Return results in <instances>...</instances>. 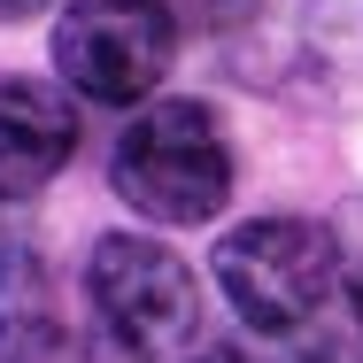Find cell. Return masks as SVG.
I'll use <instances>...</instances> for the list:
<instances>
[{
    "mask_svg": "<svg viewBox=\"0 0 363 363\" xmlns=\"http://www.w3.org/2000/svg\"><path fill=\"white\" fill-rule=\"evenodd\" d=\"M108 186L147 224H209L232 201V147L201 101H155L124 124L108 155Z\"/></svg>",
    "mask_w": 363,
    "mask_h": 363,
    "instance_id": "obj_1",
    "label": "cell"
},
{
    "mask_svg": "<svg viewBox=\"0 0 363 363\" xmlns=\"http://www.w3.org/2000/svg\"><path fill=\"white\" fill-rule=\"evenodd\" d=\"M85 301H93V325L108 333V348L124 363H170L201 333V279L186 271V255H170L147 232L93 240Z\"/></svg>",
    "mask_w": 363,
    "mask_h": 363,
    "instance_id": "obj_2",
    "label": "cell"
},
{
    "mask_svg": "<svg viewBox=\"0 0 363 363\" xmlns=\"http://www.w3.org/2000/svg\"><path fill=\"white\" fill-rule=\"evenodd\" d=\"M340 286V240L317 217H255L217 240V294L255 333H301Z\"/></svg>",
    "mask_w": 363,
    "mask_h": 363,
    "instance_id": "obj_3",
    "label": "cell"
},
{
    "mask_svg": "<svg viewBox=\"0 0 363 363\" xmlns=\"http://www.w3.org/2000/svg\"><path fill=\"white\" fill-rule=\"evenodd\" d=\"M178 55V8L170 0H70L55 23V70L70 93L101 108L147 101Z\"/></svg>",
    "mask_w": 363,
    "mask_h": 363,
    "instance_id": "obj_4",
    "label": "cell"
},
{
    "mask_svg": "<svg viewBox=\"0 0 363 363\" xmlns=\"http://www.w3.org/2000/svg\"><path fill=\"white\" fill-rule=\"evenodd\" d=\"M77 155V108L70 93L39 77H0V201L39 194Z\"/></svg>",
    "mask_w": 363,
    "mask_h": 363,
    "instance_id": "obj_5",
    "label": "cell"
},
{
    "mask_svg": "<svg viewBox=\"0 0 363 363\" xmlns=\"http://www.w3.org/2000/svg\"><path fill=\"white\" fill-rule=\"evenodd\" d=\"M0 363H85L55 317H0Z\"/></svg>",
    "mask_w": 363,
    "mask_h": 363,
    "instance_id": "obj_6",
    "label": "cell"
},
{
    "mask_svg": "<svg viewBox=\"0 0 363 363\" xmlns=\"http://www.w3.org/2000/svg\"><path fill=\"white\" fill-rule=\"evenodd\" d=\"M0 8H8V16H23V8H39V0H0Z\"/></svg>",
    "mask_w": 363,
    "mask_h": 363,
    "instance_id": "obj_7",
    "label": "cell"
},
{
    "mask_svg": "<svg viewBox=\"0 0 363 363\" xmlns=\"http://www.w3.org/2000/svg\"><path fill=\"white\" fill-rule=\"evenodd\" d=\"M356 325H363V271H356Z\"/></svg>",
    "mask_w": 363,
    "mask_h": 363,
    "instance_id": "obj_8",
    "label": "cell"
}]
</instances>
